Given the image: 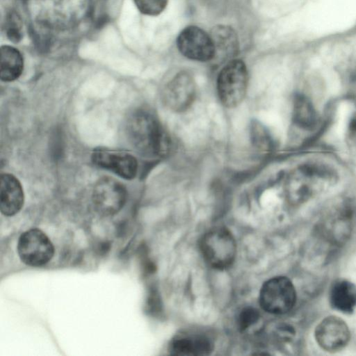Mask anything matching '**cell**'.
Instances as JSON below:
<instances>
[{
  "label": "cell",
  "mask_w": 356,
  "mask_h": 356,
  "mask_svg": "<svg viewBox=\"0 0 356 356\" xmlns=\"http://www.w3.org/2000/svg\"><path fill=\"white\" fill-rule=\"evenodd\" d=\"M296 299L295 288L289 279L275 277L264 283L259 293V302L267 312L282 314L289 312Z\"/></svg>",
  "instance_id": "obj_4"
},
{
  "label": "cell",
  "mask_w": 356,
  "mask_h": 356,
  "mask_svg": "<svg viewBox=\"0 0 356 356\" xmlns=\"http://www.w3.org/2000/svg\"><path fill=\"white\" fill-rule=\"evenodd\" d=\"M140 13L149 16L161 14L167 6L168 0H134Z\"/></svg>",
  "instance_id": "obj_18"
},
{
  "label": "cell",
  "mask_w": 356,
  "mask_h": 356,
  "mask_svg": "<svg viewBox=\"0 0 356 356\" xmlns=\"http://www.w3.org/2000/svg\"><path fill=\"white\" fill-rule=\"evenodd\" d=\"M329 299L334 309L353 313L356 309V285L345 280L337 281L330 290Z\"/></svg>",
  "instance_id": "obj_14"
},
{
  "label": "cell",
  "mask_w": 356,
  "mask_h": 356,
  "mask_svg": "<svg viewBox=\"0 0 356 356\" xmlns=\"http://www.w3.org/2000/svg\"><path fill=\"white\" fill-rule=\"evenodd\" d=\"M21 261L27 266H42L54 254V248L49 237L40 229H31L22 233L17 243Z\"/></svg>",
  "instance_id": "obj_5"
},
{
  "label": "cell",
  "mask_w": 356,
  "mask_h": 356,
  "mask_svg": "<svg viewBox=\"0 0 356 356\" xmlns=\"http://www.w3.org/2000/svg\"><path fill=\"white\" fill-rule=\"evenodd\" d=\"M91 159L96 166L111 170L125 179H132L137 174L138 162L127 152L98 147L93 150Z\"/></svg>",
  "instance_id": "obj_9"
},
{
  "label": "cell",
  "mask_w": 356,
  "mask_h": 356,
  "mask_svg": "<svg viewBox=\"0 0 356 356\" xmlns=\"http://www.w3.org/2000/svg\"><path fill=\"white\" fill-rule=\"evenodd\" d=\"M177 47L186 58L200 62L215 57V49L209 33L197 26L185 27L178 35Z\"/></svg>",
  "instance_id": "obj_6"
},
{
  "label": "cell",
  "mask_w": 356,
  "mask_h": 356,
  "mask_svg": "<svg viewBox=\"0 0 356 356\" xmlns=\"http://www.w3.org/2000/svg\"><path fill=\"white\" fill-rule=\"evenodd\" d=\"M127 134L131 145L145 157L163 156L170 148L167 132L158 119L148 111L139 110L130 115Z\"/></svg>",
  "instance_id": "obj_1"
},
{
  "label": "cell",
  "mask_w": 356,
  "mask_h": 356,
  "mask_svg": "<svg viewBox=\"0 0 356 356\" xmlns=\"http://www.w3.org/2000/svg\"><path fill=\"white\" fill-rule=\"evenodd\" d=\"M248 82L245 63L240 59L227 62L217 78V90L221 103L229 108L238 106L245 98Z\"/></svg>",
  "instance_id": "obj_2"
},
{
  "label": "cell",
  "mask_w": 356,
  "mask_h": 356,
  "mask_svg": "<svg viewBox=\"0 0 356 356\" xmlns=\"http://www.w3.org/2000/svg\"><path fill=\"white\" fill-rule=\"evenodd\" d=\"M24 59L21 53L13 47L4 45L1 47V80L13 81L22 74Z\"/></svg>",
  "instance_id": "obj_15"
},
{
  "label": "cell",
  "mask_w": 356,
  "mask_h": 356,
  "mask_svg": "<svg viewBox=\"0 0 356 356\" xmlns=\"http://www.w3.org/2000/svg\"><path fill=\"white\" fill-rule=\"evenodd\" d=\"M293 120L297 126L305 129L316 124V111L310 101L303 95H298L294 98Z\"/></svg>",
  "instance_id": "obj_16"
},
{
  "label": "cell",
  "mask_w": 356,
  "mask_h": 356,
  "mask_svg": "<svg viewBox=\"0 0 356 356\" xmlns=\"http://www.w3.org/2000/svg\"><path fill=\"white\" fill-rule=\"evenodd\" d=\"M353 76H354L355 79L356 80V70H355V72H354V75H353Z\"/></svg>",
  "instance_id": "obj_21"
},
{
  "label": "cell",
  "mask_w": 356,
  "mask_h": 356,
  "mask_svg": "<svg viewBox=\"0 0 356 356\" xmlns=\"http://www.w3.org/2000/svg\"><path fill=\"white\" fill-rule=\"evenodd\" d=\"M250 138L252 145L263 151L270 150L273 141L267 129L257 120H253L250 124Z\"/></svg>",
  "instance_id": "obj_17"
},
{
  "label": "cell",
  "mask_w": 356,
  "mask_h": 356,
  "mask_svg": "<svg viewBox=\"0 0 356 356\" xmlns=\"http://www.w3.org/2000/svg\"><path fill=\"white\" fill-rule=\"evenodd\" d=\"M196 97V83L187 72H180L167 84L163 92L165 104L174 112L181 113L191 107Z\"/></svg>",
  "instance_id": "obj_8"
},
{
  "label": "cell",
  "mask_w": 356,
  "mask_h": 356,
  "mask_svg": "<svg viewBox=\"0 0 356 356\" xmlns=\"http://www.w3.org/2000/svg\"><path fill=\"white\" fill-rule=\"evenodd\" d=\"M200 248L204 258L214 268L226 269L235 259L236 242L225 227H218L208 231L201 240Z\"/></svg>",
  "instance_id": "obj_3"
},
{
  "label": "cell",
  "mask_w": 356,
  "mask_h": 356,
  "mask_svg": "<svg viewBox=\"0 0 356 356\" xmlns=\"http://www.w3.org/2000/svg\"><path fill=\"white\" fill-rule=\"evenodd\" d=\"M124 186L110 177L100 179L93 188L92 202L96 211L104 216L117 213L124 207L127 200Z\"/></svg>",
  "instance_id": "obj_7"
},
{
  "label": "cell",
  "mask_w": 356,
  "mask_h": 356,
  "mask_svg": "<svg viewBox=\"0 0 356 356\" xmlns=\"http://www.w3.org/2000/svg\"><path fill=\"white\" fill-rule=\"evenodd\" d=\"M20 24L16 16L11 17L8 25V35L10 40L17 42L21 38Z\"/></svg>",
  "instance_id": "obj_20"
},
{
  "label": "cell",
  "mask_w": 356,
  "mask_h": 356,
  "mask_svg": "<svg viewBox=\"0 0 356 356\" xmlns=\"http://www.w3.org/2000/svg\"><path fill=\"white\" fill-rule=\"evenodd\" d=\"M259 317L258 311L253 307L244 308L238 316V323L239 329L243 331L257 321Z\"/></svg>",
  "instance_id": "obj_19"
},
{
  "label": "cell",
  "mask_w": 356,
  "mask_h": 356,
  "mask_svg": "<svg viewBox=\"0 0 356 356\" xmlns=\"http://www.w3.org/2000/svg\"><path fill=\"white\" fill-rule=\"evenodd\" d=\"M212 40L215 57L222 56L229 58L237 54L239 49V42L236 31L227 25H216L209 33Z\"/></svg>",
  "instance_id": "obj_13"
},
{
  "label": "cell",
  "mask_w": 356,
  "mask_h": 356,
  "mask_svg": "<svg viewBox=\"0 0 356 356\" xmlns=\"http://www.w3.org/2000/svg\"><path fill=\"white\" fill-rule=\"evenodd\" d=\"M315 337L323 349L334 352L341 350L348 343L350 331L342 319L337 316H328L317 325Z\"/></svg>",
  "instance_id": "obj_10"
},
{
  "label": "cell",
  "mask_w": 356,
  "mask_h": 356,
  "mask_svg": "<svg viewBox=\"0 0 356 356\" xmlns=\"http://www.w3.org/2000/svg\"><path fill=\"white\" fill-rule=\"evenodd\" d=\"M24 195L19 181L13 175L3 173L0 178V209L2 214L12 216L23 207Z\"/></svg>",
  "instance_id": "obj_11"
},
{
  "label": "cell",
  "mask_w": 356,
  "mask_h": 356,
  "mask_svg": "<svg viewBox=\"0 0 356 356\" xmlns=\"http://www.w3.org/2000/svg\"><path fill=\"white\" fill-rule=\"evenodd\" d=\"M212 350V342L202 335L178 336L170 344V352L175 355H206Z\"/></svg>",
  "instance_id": "obj_12"
}]
</instances>
